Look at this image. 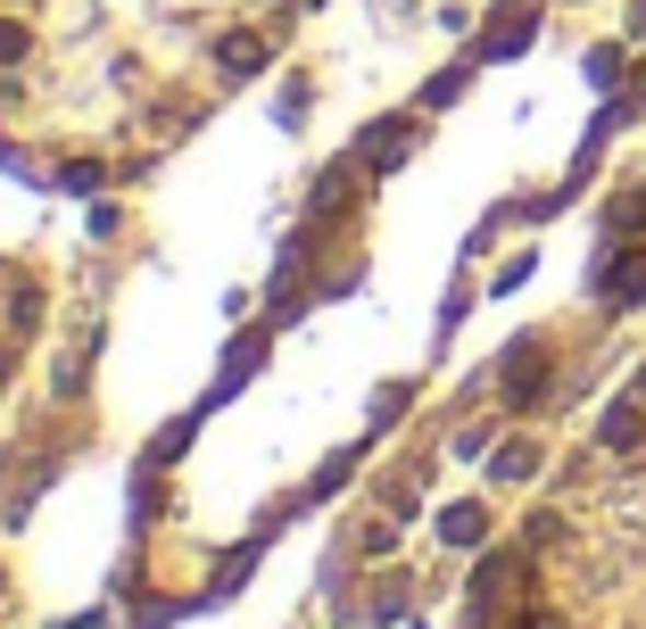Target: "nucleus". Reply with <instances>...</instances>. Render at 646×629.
Wrapping results in <instances>:
<instances>
[{
  "mask_svg": "<svg viewBox=\"0 0 646 629\" xmlns=\"http://www.w3.org/2000/svg\"><path fill=\"white\" fill-rule=\"evenodd\" d=\"M605 282H613L605 298H622V307H630V298H646V258H622V265H613Z\"/></svg>",
  "mask_w": 646,
  "mask_h": 629,
  "instance_id": "obj_1",
  "label": "nucleus"
},
{
  "mask_svg": "<svg viewBox=\"0 0 646 629\" xmlns=\"http://www.w3.org/2000/svg\"><path fill=\"white\" fill-rule=\"evenodd\" d=\"M25 42H34L25 25H0V58H25Z\"/></svg>",
  "mask_w": 646,
  "mask_h": 629,
  "instance_id": "obj_4",
  "label": "nucleus"
},
{
  "mask_svg": "<svg viewBox=\"0 0 646 629\" xmlns=\"http://www.w3.org/2000/svg\"><path fill=\"white\" fill-rule=\"evenodd\" d=\"M605 447H638V407H622V414H605Z\"/></svg>",
  "mask_w": 646,
  "mask_h": 629,
  "instance_id": "obj_3",
  "label": "nucleus"
},
{
  "mask_svg": "<svg viewBox=\"0 0 646 629\" xmlns=\"http://www.w3.org/2000/svg\"><path fill=\"white\" fill-rule=\"evenodd\" d=\"M506 389L514 398H539V348H522V365H506Z\"/></svg>",
  "mask_w": 646,
  "mask_h": 629,
  "instance_id": "obj_2",
  "label": "nucleus"
}]
</instances>
